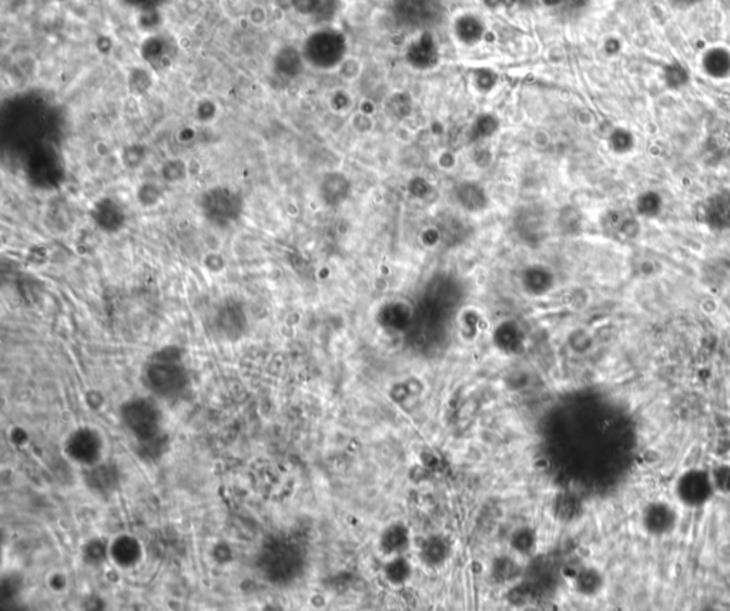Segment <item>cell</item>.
<instances>
[{
  "label": "cell",
  "instance_id": "6da1fadb",
  "mask_svg": "<svg viewBox=\"0 0 730 611\" xmlns=\"http://www.w3.org/2000/svg\"><path fill=\"white\" fill-rule=\"evenodd\" d=\"M268 16L270 15L266 6L253 5L246 15V21L251 28H264L268 23Z\"/></svg>",
  "mask_w": 730,
  "mask_h": 611
},
{
  "label": "cell",
  "instance_id": "7a4b0ae2",
  "mask_svg": "<svg viewBox=\"0 0 730 611\" xmlns=\"http://www.w3.org/2000/svg\"><path fill=\"white\" fill-rule=\"evenodd\" d=\"M158 188L154 187L153 184H150V192L146 191V187L141 185L138 188V198H140V204H143L144 207H151L154 206V204L158 202V198H160V194L157 191Z\"/></svg>",
  "mask_w": 730,
  "mask_h": 611
},
{
  "label": "cell",
  "instance_id": "3957f363",
  "mask_svg": "<svg viewBox=\"0 0 730 611\" xmlns=\"http://www.w3.org/2000/svg\"><path fill=\"white\" fill-rule=\"evenodd\" d=\"M672 2H675L676 5H680V6H689V5L699 2V0H672Z\"/></svg>",
  "mask_w": 730,
  "mask_h": 611
}]
</instances>
